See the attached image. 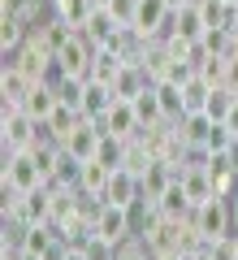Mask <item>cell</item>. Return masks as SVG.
Listing matches in <instances>:
<instances>
[{"mask_svg": "<svg viewBox=\"0 0 238 260\" xmlns=\"http://www.w3.org/2000/svg\"><path fill=\"white\" fill-rule=\"evenodd\" d=\"M0 182L18 186V191L26 195V191H39V186H48V174H44V165H39L35 152L22 148V152H5V156H0Z\"/></svg>", "mask_w": 238, "mask_h": 260, "instance_id": "cell-1", "label": "cell"}, {"mask_svg": "<svg viewBox=\"0 0 238 260\" xmlns=\"http://www.w3.org/2000/svg\"><path fill=\"white\" fill-rule=\"evenodd\" d=\"M35 135H39V121L30 117L22 104H0V148H5V152L30 148Z\"/></svg>", "mask_w": 238, "mask_h": 260, "instance_id": "cell-2", "label": "cell"}, {"mask_svg": "<svg viewBox=\"0 0 238 260\" xmlns=\"http://www.w3.org/2000/svg\"><path fill=\"white\" fill-rule=\"evenodd\" d=\"M5 65H18V70L30 78V83H48V78H56V56L48 52V48L39 44L35 35H30L26 44L18 48V52H9V56H5Z\"/></svg>", "mask_w": 238, "mask_h": 260, "instance_id": "cell-3", "label": "cell"}, {"mask_svg": "<svg viewBox=\"0 0 238 260\" xmlns=\"http://www.w3.org/2000/svg\"><path fill=\"white\" fill-rule=\"evenodd\" d=\"M191 225L199 230L203 243H217V239H229L234 234V213H229V200H208V204H199L191 213Z\"/></svg>", "mask_w": 238, "mask_h": 260, "instance_id": "cell-4", "label": "cell"}, {"mask_svg": "<svg viewBox=\"0 0 238 260\" xmlns=\"http://www.w3.org/2000/svg\"><path fill=\"white\" fill-rule=\"evenodd\" d=\"M91 61H95V44L78 30V35L56 52V78H91Z\"/></svg>", "mask_w": 238, "mask_h": 260, "instance_id": "cell-5", "label": "cell"}, {"mask_svg": "<svg viewBox=\"0 0 238 260\" xmlns=\"http://www.w3.org/2000/svg\"><path fill=\"white\" fill-rule=\"evenodd\" d=\"M100 239H109V243H130L134 239V225H130V208H117V204H104L100 213H95V225H91Z\"/></svg>", "mask_w": 238, "mask_h": 260, "instance_id": "cell-6", "label": "cell"}, {"mask_svg": "<svg viewBox=\"0 0 238 260\" xmlns=\"http://www.w3.org/2000/svg\"><path fill=\"white\" fill-rule=\"evenodd\" d=\"M104 135H117V139H139L143 135V121H139L134 100H113V109L104 113Z\"/></svg>", "mask_w": 238, "mask_h": 260, "instance_id": "cell-7", "label": "cell"}, {"mask_svg": "<svg viewBox=\"0 0 238 260\" xmlns=\"http://www.w3.org/2000/svg\"><path fill=\"white\" fill-rule=\"evenodd\" d=\"M169 18H174V9H169L165 0H139V9H134V22H130V30H139L143 39H156L160 30L169 26Z\"/></svg>", "mask_w": 238, "mask_h": 260, "instance_id": "cell-8", "label": "cell"}, {"mask_svg": "<svg viewBox=\"0 0 238 260\" xmlns=\"http://www.w3.org/2000/svg\"><path fill=\"white\" fill-rule=\"evenodd\" d=\"M165 30H169L174 39H182V44H199L208 26H203L199 5L191 0V5H182V9H174V18H169V26H165ZM165 30H160V35H165Z\"/></svg>", "mask_w": 238, "mask_h": 260, "instance_id": "cell-9", "label": "cell"}, {"mask_svg": "<svg viewBox=\"0 0 238 260\" xmlns=\"http://www.w3.org/2000/svg\"><path fill=\"white\" fill-rule=\"evenodd\" d=\"M113 100H117V91H113L109 83L87 78V83H83V95H78V113H83L87 121H104V113L113 109Z\"/></svg>", "mask_w": 238, "mask_h": 260, "instance_id": "cell-10", "label": "cell"}, {"mask_svg": "<svg viewBox=\"0 0 238 260\" xmlns=\"http://www.w3.org/2000/svg\"><path fill=\"white\" fill-rule=\"evenodd\" d=\"M178 182H182V191L191 195V204H208V200H217V191H212V178H208V165H203V156H195L191 165L178 174Z\"/></svg>", "mask_w": 238, "mask_h": 260, "instance_id": "cell-11", "label": "cell"}, {"mask_svg": "<svg viewBox=\"0 0 238 260\" xmlns=\"http://www.w3.org/2000/svg\"><path fill=\"white\" fill-rule=\"evenodd\" d=\"M134 200H143V182H139V174H130V169H113L109 186H104V204L130 208Z\"/></svg>", "mask_w": 238, "mask_h": 260, "instance_id": "cell-12", "label": "cell"}, {"mask_svg": "<svg viewBox=\"0 0 238 260\" xmlns=\"http://www.w3.org/2000/svg\"><path fill=\"white\" fill-rule=\"evenodd\" d=\"M100 139H104V126H100V121H87V117H83V126L74 130L70 139L61 143V148H65V152H74L78 160H95V152H100Z\"/></svg>", "mask_w": 238, "mask_h": 260, "instance_id": "cell-13", "label": "cell"}, {"mask_svg": "<svg viewBox=\"0 0 238 260\" xmlns=\"http://www.w3.org/2000/svg\"><path fill=\"white\" fill-rule=\"evenodd\" d=\"M217 126V121L208 117V113H186L182 121H174V130H178V139L186 143V148L195 152V156H203V143H208V130Z\"/></svg>", "mask_w": 238, "mask_h": 260, "instance_id": "cell-14", "label": "cell"}, {"mask_svg": "<svg viewBox=\"0 0 238 260\" xmlns=\"http://www.w3.org/2000/svg\"><path fill=\"white\" fill-rule=\"evenodd\" d=\"M56 104H61V91H56V83L48 78V83H35V87H30V95L22 100V109H26L35 121H48V117L56 113Z\"/></svg>", "mask_w": 238, "mask_h": 260, "instance_id": "cell-15", "label": "cell"}, {"mask_svg": "<svg viewBox=\"0 0 238 260\" xmlns=\"http://www.w3.org/2000/svg\"><path fill=\"white\" fill-rule=\"evenodd\" d=\"M156 213H160V217H169V221H186V217L195 213V204H191V195L182 191V182L165 186V191L156 195Z\"/></svg>", "mask_w": 238, "mask_h": 260, "instance_id": "cell-16", "label": "cell"}, {"mask_svg": "<svg viewBox=\"0 0 238 260\" xmlns=\"http://www.w3.org/2000/svg\"><path fill=\"white\" fill-rule=\"evenodd\" d=\"M147 87H156L152 78H147V70H143L139 61H126V70L117 74V83H113V91H117V100H139V95H143Z\"/></svg>", "mask_w": 238, "mask_h": 260, "instance_id": "cell-17", "label": "cell"}, {"mask_svg": "<svg viewBox=\"0 0 238 260\" xmlns=\"http://www.w3.org/2000/svg\"><path fill=\"white\" fill-rule=\"evenodd\" d=\"M30 35H35V39H39V44H44V48H48V52H52V56H56V52H61V48H65V44H70V39H74V35H78V30H74V26H65V22H61V18H56V13H48V18H44V22H39V26H35V30H30Z\"/></svg>", "mask_w": 238, "mask_h": 260, "instance_id": "cell-18", "label": "cell"}, {"mask_svg": "<svg viewBox=\"0 0 238 260\" xmlns=\"http://www.w3.org/2000/svg\"><path fill=\"white\" fill-rule=\"evenodd\" d=\"M117 30H121V22H117V18H113V13H109V9H104V5H100V9H95V13H91V22H87V26H83V35H87V39H91V44H95V48H109V44H113V39H117Z\"/></svg>", "mask_w": 238, "mask_h": 260, "instance_id": "cell-19", "label": "cell"}, {"mask_svg": "<svg viewBox=\"0 0 238 260\" xmlns=\"http://www.w3.org/2000/svg\"><path fill=\"white\" fill-rule=\"evenodd\" d=\"M30 78L22 74L18 65H5V70H0V104H22L30 95Z\"/></svg>", "mask_w": 238, "mask_h": 260, "instance_id": "cell-20", "label": "cell"}, {"mask_svg": "<svg viewBox=\"0 0 238 260\" xmlns=\"http://www.w3.org/2000/svg\"><path fill=\"white\" fill-rule=\"evenodd\" d=\"M95 9H100L95 0H52V13L65 22V26H74V30H83Z\"/></svg>", "mask_w": 238, "mask_h": 260, "instance_id": "cell-21", "label": "cell"}, {"mask_svg": "<svg viewBox=\"0 0 238 260\" xmlns=\"http://www.w3.org/2000/svg\"><path fill=\"white\" fill-rule=\"evenodd\" d=\"M113 169L100 165V160H83V169H78V191L91 195V200H104V186H109Z\"/></svg>", "mask_w": 238, "mask_h": 260, "instance_id": "cell-22", "label": "cell"}, {"mask_svg": "<svg viewBox=\"0 0 238 260\" xmlns=\"http://www.w3.org/2000/svg\"><path fill=\"white\" fill-rule=\"evenodd\" d=\"M139 182H143V195H147V200H156L165 186H174V182H178V169H174V165H165V160H152V165L139 174Z\"/></svg>", "mask_w": 238, "mask_h": 260, "instance_id": "cell-23", "label": "cell"}, {"mask_svg": "<svg viewBox=\"0 0 238 260\" xmlns=\"http://www.w3.org/2000/svg\"><path fill=\"white\" fill-rule=\"evenodd\" d=\"M44 126H48V135H52L56 143H65V139L74 135V130L83 126V113L74 109V104H56V113H52V117L44 121Z\"/></svg>", "mask_w": 238, "mask_h": 260, "instance_id": "cell-24", "label": "cell"}, {"mask_svg": "<svg viewBox=\"0 0 238 260\" xmlns=\"http://www.w3.org/2000/svg\"><path fill=\"white\" fill-rule=\"evenodd\" d=\"M126 70V56L113 52V48H95V61H91V78L95 83H117V74Z\"/></svg>", "mask_w": 238, "mask_h": 260, "instance_id": "cell-25", "label": "cell"}, {"mask_svg": "<svg viewBox=\"0 0 238 260\" xmlns=\"http://www.w3.org/2000/svg\"><path fill=\"white\" fill-rule=\"evenodd\" d=\"M156 100H160V113H165V121H182V117H186L182 83H156Z\"/></svg>", "mask_w": 238, "mask_h": 260, "instance_id": "cell-26", "label": "cell"}, {"mask_svg": "<svg viewBox=\"0 0 238 260\" xmlns=\"http://www.w3.org/2000/svg\"><path fill=\"white\" fill-rule=\"evenodd\" d=\"M126 143H130V139L104 135V139H100V152H95V160H100V165H109V169H121V165H126Z\"/></svg>", "mask_w": 238, "mask_h": 260, "instance_id": "cell-27", "label": "cell"}, {"mask_svg": "<svg viewBox=\"0 0 238 260\" xmlns=\"http://www.w3.org/2000/svg\"><path fill=\"white\" fill-rule=\"evenodd\" d=\"M134 109H139V121H143V130H147V126H160V121H165V113H160V100H156V87H147V91L139 95Z\"/></svg>", "mask_w": 238, "mask_h": 260, "instance_id": "cell-28", "label": "cell"}, {"mask_svg": "<svg viewBox=\"0 0 238 260\" xmlns=\"http://www.w3.org/2000/svg\"><path fill=\"white\" fill-rule=\"evenodd\" d=\"M234 100H238V95L229 91V87H212V95H208V104H203V113H208L212 121H225L229 109H234Z\"/></svg>", "mask_w": 238, "mask_h": 260, "instance_id": "cell-29", "label": "cell"}, {"mask_svg": "<svg viewBox=\"0 0 238 260\" xmlns=\"http://www.w3.org/2000/svg\"><path fill=\"white\" fill-rule=\"evenodd\" d=\"M182 95H186V113H203V104H208V95H212V87L203 83L199 74H195L191 83H182Z\"/></svg>", "mask_w": 238, "mask_h": 260, "instance_id": "cell-30", "label": "cell"}, {"mask_svg": "<svg viewBox=\"0 0 238 260\" xmlns=\"http://www.w3.org/2000/svg\"><path fill=\"white\" fill-rule=\"evenodd\" d=\"M78 251H83L87 260H117V243L100 239V234H91V239H87V243H83Z\"/></svg>", "mask_w": 238, "mask_h": 260, "instance_id": "cell-31", "label": "cell"}, {"mask_svg": "<svg viewBox=\"0 0 238 260\" xmlns=\"http://www.w3.org/2000/svg\"><path fill=\"white\" fill-rule=\"evenodd\" d=\"M203 260H238V247H234V234L229 239H217L203 247Z\"/></svg>", "mask_w": 238, "mask_h": 260, "instance_id": "cell-32", "label": "cell"}, {"mask_svg": "<svg viewBox=\"0 0 238 260\" xmlns=\"http://www.w3.org/2000/svg\"><path fill=\"white\" fill-rule=\"evenodd\" d=\"M104 9H109L113 18L121 22V26H130V22H134V9H139V0H109Z\"/></svg>", "mask_w": 238, "mask_h": 260, "instance_id": "cell-33", "label": "cell"}, {"mask_svg": "<svg viewBox=\"0 0 238 260\" xmlns=\"http://www.w3.org/2000/svg\"><path fill=\"white\" fill-rule=\"evenodd\" d=\"M117 260H156V256L139 239H130V243H121V247H117Z\"/></svg>", "mask_w": 238, "mask_h": 260, "instance_id": "cell-34", "label": "cell"}, {"mask_svg": "<svg viewBox=\"0 0 238 260\" xmlns=\"http://www.w3.org/2000/svg\"><path fill=\"white\" fill-rule=\"evenodd\" d=\"M221 87H229V91L238 95V52L225 56V83H221Z\"/></svg>", "mask_w": 238, "mask_h": 260, "instance_id": "cell-35", "label": "cell"}, {"mask_svg": "<svg viewBox=\"0 0 238 260\" xmlns=\"http://www.w3.org/2000/svg\"><path fill=\"white\" fill-rule=\"evenodd\" d=\"M225 126H229V135L238 139V100H234V109H229V117H225Z\"/></svg>", "mask_w": 238, "mask_h": 260, "instance_id": "cell-36", "label": "cell"}, {"mask_svg": "<svg viewBox=\"0 0 238 260\" xmlns=\"http://www.w3.org/2000/svg\"><path fill=\"white\" fill-rule=\"evenodd\" d=\"M61 260H87V256H83L78 247H65V256H61Z\"/></svg>", "mask_w": 238, "mask_h": 260, "instance_id": "cell-37", "label": "cell"}, {"mask_svg": "<svg viewBox=\"0 0 238 260\" xmlns=\"http://www.w3.org/2000/svg\"><path fill=\"white\" fill-rule=\"evenodd\" d=\"M229 213H234V234H238V195L229 200Z\"/></svg>", "mask_w": 238, "mask_h": 260, "instance_id": "cell-38", "label": "cell"}, {"mask_svg": "<svg viewBox=\"0 0 238 260\" xmlns=\"http://www.w3.org/2000/svg\"><path fill=\"white\" fill-rule=\"evenodd\" d=\"M165 5L169 9H182V5H191V0H165Z\"/></svg>", "mask_w": 238, "mask_h": 260, "instance_id": "cell-39", "label": "cell"}, {"mask_svg": "<svg viewBox=\"0 0 238 260\" xmlns=\"http://www.w3.org/2000/svg\"><path fill=\"white\" fill-rule=\"evenodd\" d=\"M95 5H109V0H95Z\"/></svg>", "mask_w": 238, "mask_h": 260, "instance_id": "cell-40", "label": "cell"}]
</instances>
